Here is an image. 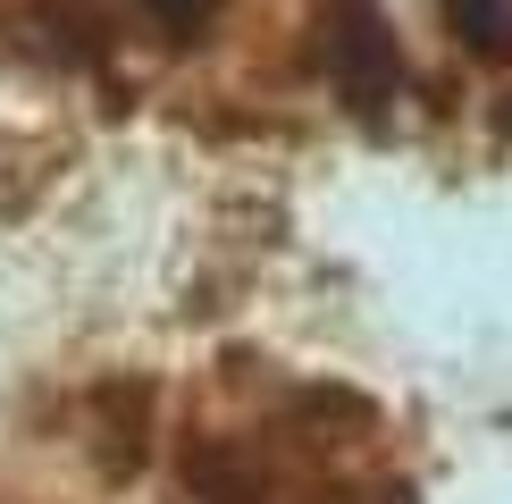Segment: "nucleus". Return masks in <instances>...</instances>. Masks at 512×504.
<instances>
[{
    "label": "nucleus",
    "mask_w": 512,
    "mask_h": 504,
    "mask_svg": "<svg viewBox=\"0 0 512 504\" xmlns=\"http://www.w3.org/2000/svg\"><path fill=\"white\" fill-rule=\"evenodd\" d=\"M437 9L471 59H512V0H437Z\"/></svg>",
    "instance_id": "1"
},
{
    "label": "nucleus",
    "mask_w": 512,
    "mask_h": 504,
    "mask_svg": "<svg viewBox=\"0 0 512 504\" xmlns=\"http://www.w3.org/2000/svg\"><path fill=\"white\" fill-rule=\"evenodd\" d=\"M143 9H152L168 34H185V26H202V9H210V0H143Z\"/></svg>",
    "instance_id": "2"
}]
</instances>
